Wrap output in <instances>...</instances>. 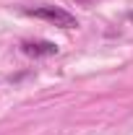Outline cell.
<instances>
[{
	"instance_id": "1",
	"label": "cell",
	"mask_w": 133,
	"mask_h": 135,
	"mask_svg": "<svg viewBox=\"0 0 133 135\" xmlns=\"http://www.w3.org/2000/svg\"><path fill=\"white\" fill-rule=\"evenodd\" d=\"M21 13H26V16H32V18L50 21V23L60 26V29H76L78 26L76 16L68 13L65 8H60V5H47V3H42V5H24Z\"/></svg>"
},
{
	"instance_id": "2",
	"label": "cell",
	"mask_w": 133,
	"mask_h": 135,
	"mask_svg": "<svg viewBox=\"0 0 133 135\" xmlns=\"http://www.w3.org/2000/svg\"><path fill=\"white\" fill-rule=\"evenodd\" d=\"M18 50L26 57H52V55H57V44L47 42V39H24L18 44Z\"/></svg>"
},
{
	"instance_id": "3",
	"label": "cell",
	"mask_w": 133,
	"mask_h": 135,
	"mask_svg": "<svg viewBox=\"0 0 133 135\" xmlns=\"http://www.w3.org/2000/svg\"><path fill=\"white\" fill-rule=\"evenodd\" d=\"M128 21H131V23H133V11H131V13H128Z\"/></svg>"
}]
</instances>
